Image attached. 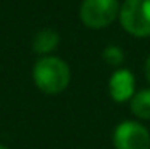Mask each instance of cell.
Segmentation results:
<instances>
[{"label":"cell","instance_id":"cell-1","mask_svg":"<svg viewBox=\"0 0 150 149\" xmlns=\"http://www.w3.org/2000/svg\"><path fill=\"white\" fill-rule=\"evenodd\" d=\"M32 79L40 91L46 95H58L69 87L70 67L58 56H42L32 67Z\"/></svg>","mask_w":150,"mask_h":149},{"label":"cell","instance_id":"cell-2","mask_svg":"<svg viewBox=\"0 0 150 149\" xmlns=\"http://www.w3.org/2000/svg\"><path fill=\"white\" fill-rule=\"evenodd\" d=\"M120 24L133 37H150V0H125L120 5Z\"/></svg>","mask_w":150,"mask_h":149},{"label":"cell","instance_id":"cell-3","mask_svg":"<svg viewBox=\"0 0 150 149\" xmlns=\"http://www.w3.org/2000/svg\"><path fill=\"white\" fill-rule=\"evenodd\" d=\"M118 0H83L80 5V19L90 29H104L118 18Z\"/></svg>","mask_w":150,"mask_h":149},{"label":"cell","instance_id":"cell-4","mask_svg":"<svg viewBox=\"0 0 150 149\" xmlns=\"http://www.w3.org/2000/svg\"><path fill=\"white\" fill-rule=\"evenodd\" d=\"M115 149H150V132L136 120H123L112 135Z\"/></svg>","mask_w":150,"mask_h":149},{"label":"cell","instance_id":"cell-5","mask_svg":"<svg viewBox=\"0 0 150 149\" xmlns=\"http://www.w3.org/2000/svg\"><path fill=\"white\" fill-rule=\"evenodd\" d=\"M136 93V77L129 69H118L109 79V95L115 103H126Z\"/></svg>","mask_w":150,"mask_h":149},{"label":"cell","instance_id":"cell-6","mask_svg":"<svg viewBox=\"0 0 150 149\" xmlns=\"http://www.w3.org/2000/svg\"><path fill=\"white\" fill-rule=\"evenodd\" d=\"M59 42H61V37H59L58 31L45 27V29H40L34 35V38H32V50L37 55L48 56L58 48Z\"/></svg>","mask_w":150,"mask_h":149},{"label":"cell","instance_id":"cell-7","mask_svg":"<svg viewBox=\"0 0 150 149\" xmlns=\"http://www.w3.org/2000/svg\"><path fill=\"white\" fill-rule=\"evenodd\" d=\"M131 112L141 120H150V88L136 91L129 101Z\"/></svg>","mask_w":150,"mask_h":149},{"label":"cell","instance_id":"cell-8","mask_svg":"<svg viewBox=\"0 0 150 149\" xmlns=\"http://www.w3.org/2000/svg\"><path fill=\"white\" fill-rule=\"evenodd\" d=\"M102 58L110 66H120L125 59V51L120 47H117V45H109L102 51Z\"/></svg>","mask_w":150,"mask_h":149},{"label":"cell","instance_id":"cell-9","mask_svg":"<svg viewBox=\"0 0 150 149\" xmlns=\"http://www.w3.org/2000/svg\"><path fill=\"white\" fill-rule=\"evenodd\" d=\"M145 77H147V82L150 83V55L145 61Z\"/></svg>","mask_w":150,"mask_h":149},{"label":"cell","instance_id":"cell-10","mask_svg":"<svg viewBox=\"0 0 150 149\" xmlns=\"http://www.w3.org/2000/svg\"><path fill=\"white\" fill-rule=\"evenodd\" d=\"M0 149H10V148H6V146H3V144H0Z\"/></svg>","mask_w":150,"mask_h":149}]
</instances>
